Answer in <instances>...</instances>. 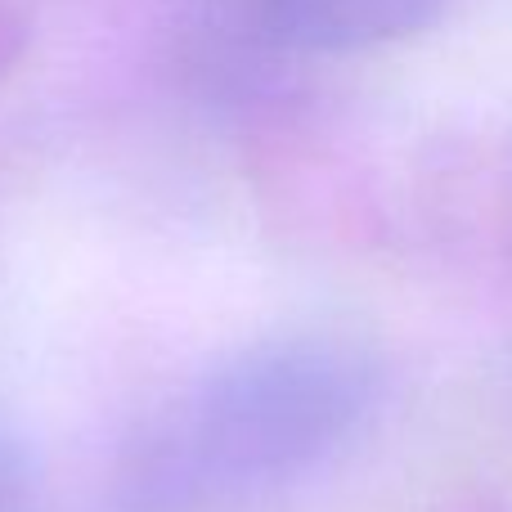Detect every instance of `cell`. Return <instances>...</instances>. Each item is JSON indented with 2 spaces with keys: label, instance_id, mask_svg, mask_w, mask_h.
<instances>
[{
  "label": "cell",
  "instance_id": "cell-2",
  "mask_svg": "<svg viewBox=\"0 0 512 512\" xmlns=\"http://www.w3.org/2000/svg\"><path fill=\"white\" fill-rule=\"evenodd\" d=\"M450 0H265L274 27L310 50H369L423 32Z\"/></svg>",
  "mask_w": 512,
  "mask_h": 512
},
{
  "label": "cell",
  "instance_id": "cell-3",
  "mask_svg": "<svg viewBox=\"0 0 512 512\" xmlns=\"http://www.w3.org/2000/svg\"><path fill=\"white\" fill-rule=\"evenodd\" d=\"M14 495H18V481H14V468H9L5 450H0V512H14Z\"/></svg>",
  "mask_w": 512,
  "mask_h": 512
},
{
  "label": "cell",
  "instance_id": "cell-1",
  "mask_svg": "<svg viewBox=\"0 0 512 512\" xmlns=\"http://www.w3.org/2000/svg\"><path fill=\"white\" fill-rule=\"evenodd\" d=\"M378 396V369L337 337H283L207 373L135 450L144 512L279 486L337 450Z\"/></svg>",
  "mask_w": 512,
  "mask_h": 512
}]
</instances>
